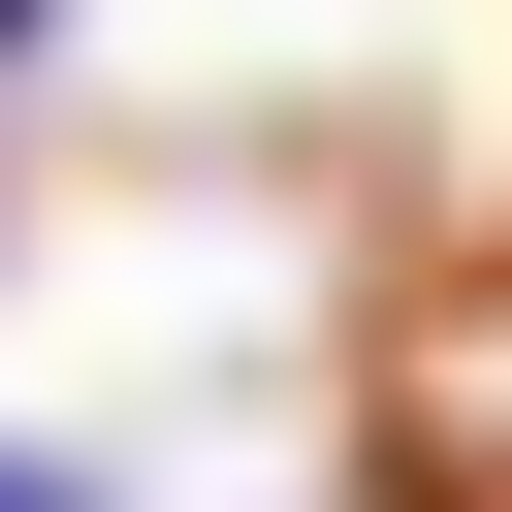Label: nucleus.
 <instances>
[{"label": "nucleus", "mask_w": 512, "mask_h": 512, "mask_svg": "<svg viewBox=\"0 0 512 512\" xmlns=\"http://www.w3.org/2000/svg\"><path fill=\"white\" fill-rule=\"evenodd\" d=\"M0 512H128V480H96V448H32V416H0Z\"/></svg>", "instance_id": "1"}, {"label": "nucleus", "mask_w": 512, "mask_h": 512, "mask_svg": "<svg viewBox=\"0 0 512 512\" xmlns=\"http://www.w3.org/2000/svg\"><path fill=\"white\" fill-rule=\"evenodd\" d=\"M32 32H64V0H0V64H32Z\"/></svg>", "instance_id": "2"}]
</instances>
